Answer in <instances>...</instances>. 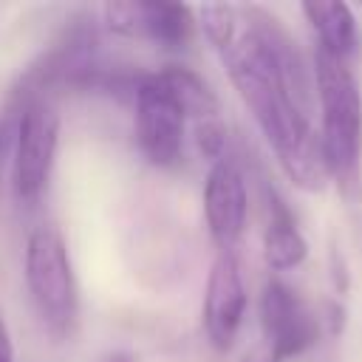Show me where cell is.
Listing matches in <instances>:
<instances>
[{
	"instance_id": "obj_3",
	"label": "cell",
	"mask_w": 362,
	"mask_h": 362,
	"mask_svg": "<svg viewBox=\"0 0 362 362\" xmlns=\"http://www.w3.org/2000/svg\"><path fill=\"white\" fill-rule=\"evenodd\" d=\"M25 283L31 300L54 334H71L76 322V283L62 235L54 226H37L25 243Z\"/></svg>"
},
{
	"instance_id": "obj_5",
	"label": "cell",
	"mask_w": 362,
	"mask_h": 362,
	"mask_svg": "<svg viewBox=\"0 0 362 362\" xmlns=\"http://www.w3.org/2000/svg\"><path fill=\"white\" fill-rule=\"evenodd\" d=\"M136 141L144 158L156 167L178 164L184 153L187 113L167 85L161 68L141 74L136 85Z\"/></svg>"
},
{
	"instance_id": "obj_7",
	"label": "cell",
	"mask_w": 362,
	"mask_h": 362,
	"mask_svg": "<svg viewBox=\"0 0 362 362\" xmlns=\"http://www.w3.org/2000/svg\"><path fill=\"white\" fill-rule=\"evenodd\" d=\"M246 212H249V189H246L243 170L238 158L221 156L218 161H212L204 184L206 226L215 243L221 246V252H232V246L243 235Z\"/></svg>"
},
{
	"instance_id": "obj_6",
	"label": "cell",
	"mask_w": 362,
	"mask_h": 362,
	"mask_svg": "<svg viewBox=\"0 0 362 362\" xmlns=\"http://www.w3.org/2000/svg\"><path fill=\"white\" fill-rule=\"evenodd\" d=\"M263 345L280 359L300 356L320 339V320L308 311L300 294L283 280H269L260 294Z\"/></svg>"
},
{
	"instance_id": "obj_13",
	"label": "cell",
	"mask_w": 362,
	"mask_h": 362,
	"mask_svg": "<svg viewBox=\"0 0 362 362\" xmlns=\"http://www.w3.org/2000/svg\"><path fill=\"white\" fill-rule=\"evenodd\" d=\"M201 25H204L206 40L221 51L238 28V8L235 6H204L201 8Z\"/></svg>"
},
{
	"instance_id": "obj_14",
	"label": "cell",
	"mask_w": 362,
	"mask_h": 362,
	"mask_svg": "<svg viewBox=\"0 0 362 362\" xmlns=\"http://www.w3.org/2000/svg\"><path fill=\"white\" fill-rule=\"evenodd\" d=\"M0 362H14V345H11V337H8V325L0 314Z\"/></svg>"
},
{
	"instance_id": "obj_4",
	"label": "cell",
	"mask_w": 362,
	"mask_h": 362,
	"mask_svg": "<svg viewBox=\"0 0 362 362\" xmlns=\"http://www.w3.org/2000/svg\"><path fill=\"white\" fill-rule=\"evenodd\" d=\"M8 113H14V192L20 201L34 204L54 167L59 113L51 96L11 99Z\"/></svg>"
},
{
	"instance_id": "obj_12",
	"label": "cell",
	"mask_w": 362,
	"mask_h": 362,
	"mask_svg": "<svg viewBox=\"0 0 362 362\" xmlns=\"http://www.w3.org/2000/svg\"><path fill=\"white\" fill-rule=\"evenodd\" d=\"M167 85L173 88L175 99L181 102L187 119H195V124L201 122H212V119H221V107H218V99L215 93L209 90V85L189 68H181V65H167L161 68Z\"/></svg>"
},
{
	"instance_id": "obj_8",
	"label": "cell",
	"mask_w": 362,
	"mask_h": 362,
	"mask_svg": "<svg viewBox=\"0 0 362 362\" xmlns=\"http://www.w3.org/2000/svg\"><path fill=\"white\" fill-rule=\"evenodd\" d=\"M102 14L110 31L167 48H181L189 42L195 28L189 6L181 3H107Z\"/></svg>"
},
{
	"instance_id": "obj_11",
	"label": "cell",
	"mask_w": 362,
	"mask_h": 362,
	"mask_svg": "<svg viewBox=\"0 0 362 362\" xmlns=\"http://www.w3.org/2000/svg\"><path fill=\"white\" fill-rule=\"evenodd\" d=\"M303 14L308 17L311 28L317 31V40L322 51H328L337 59H351L359 51V28L345 3H305Z\"/></svg>"
},
{
	"instance_id": "obj_1",
	"label": "cell",
	"mask_w": 362,
	"mask_h": 362,
	"mask_svg": "<svg viewBox=\"0 0 362 362\" xmlns=\"http://www.w3.org/2000/svg\"><path fill=\"white\" fill-rule=\"evenodd\" d=\"M221 59L286 175L303 189H322L328 170L311 122L314 90L291 34L266 8L243 6Z\"/></svg>"
},
{
	"instance_id": "obj_9",
	"label": "cell",
	"mask_w": 362,
	"mask_h": 362,
	"mask_svg": "<svg viewBox=\"0 0 362 362\" xmlns=\"http://www.w3.org/2000/svg\"><path fill=\"white\" fill-rule=\"evenodd\" d=\"M243 314H246V288L238 260L232 252H221L209 269L204 308H201L206 339L218 351H226L240 331Z\"/></svg>"
},
{
	"instance_id": "obj_2",
	"label": "cell",
	"mask_w": 362,
	"mask_h": 362,
	"mask_svg": "<svg viewBox=\"0 0 362 362\" xmlns=\"http://www.w3.org/2000/svg\"><path fill=\"white\" fill-rule=\"evenodd\" d=\"M314 90L320 102V144L328 178L348 201L362 192V90L345 59L314 51Z\"/></svg>"
},
{
	"instance_id": "obj_10",
	"label": "cell",
	"mask_w": 362,
	"mask_h": 362,
	"mask_svg": "<svg viewBox=\"0 0 362 362\" xmlns=\"http://www.w3.org/2000/svg\"><path fill=\"white\" fill-rule=\"evenodd\" d=\"M263 201H266V229H263V257L269 269L288 272L300 266L308 255V243L297 229V221L280 192L272 184H263Z\"/></svg>"
},
{
	"instance_id": "obj_15",
	"label": "cell",
	"mask_w": 362,
	"mask_h": 362,
	"mask_svg": "<svg viewBox=\"0 0 362 362\" xmlns=\"http://www.w3.org/2000/svg\"><path fill=\"white\" fill-rule=\"evenodd\" d=\"M238 362H280V359H277L266 345H260V348H255L252 354H246V356L238 359Z\"/></svg>"
}]
</instances>
